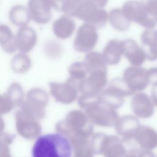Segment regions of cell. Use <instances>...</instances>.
Listing matches in <instances>:
<instances>
[{
  "label": "cell",
  "mask_w": 157,
  "mask_h": 157,
  "mask_svg": "<svg viewBox=\"0 0 157 157\" xmlns=\"http://www.w3.org/2000/svg\"><path fill=\"white\" fill-rule=\"evenodd\" d=\"M83 62L89 72L96 69H107V64L102 53L97 52L91 51L87 53Z\"/></svg>",
  "instance_id": "21"
},
{
  "label": "cell",
  "mask_w": 157,
  "mask_h": 157,
  "mask_svg": "<svg viewBox=\"0 0 157 157\" xmlns=\"http://www.w3.org/2000/svg\"><path fill=\"white\" fill-rule=\"evenodd\" d=\"M93 25L84 23L78 29L74 41L75 50L80 53H89L98 43L99 35Z\"/></svg>",
  "instance_id": "4"
},
{
  "label": "cell",
  "mask_w": 157,
  "mask_h": 157,
  "mask_svg": "<svg viewBox=\"0 0 157 157\" xmlns=\"http://www.w3.org/2000/svg\"><path fill=\"white\" fill-rule=\"evenodd\" d=\"M31 66V60L27 53L21 52L17 53L10 61V67L16 74H25L30 69Z\"/></svg>",
  "instance_id": "19"
},
{
  "label": "cell",
  "mask_w": 157,
  "mask_h": 157,
  "mask_svg": "<svg viewBox=\"0 0 157 157\" xmlns=\"http://www.w3.org/2000/svg\"><path fill=\"white\" fill-rule=\"evenodd\" d=\"M151 98L155 106L157 107V85L152 86L151 90Z\"/></svg>",
  "instance_id": "25"
},
{
  "label": "cell",
  "mask_w": 157,
  "mask_h": 157,
  "mask_svg": "<svg viewBox=\"0 0 157 157\" xmlns=\"http://www.w3.org/2000/svg\"><path fill=\"white\" fill-rule=\"evenodd\" d=\"M147 71L150 84L152 86L157 85V67H152Z\"/></svg>",
  "instance_id": "24"
},
{
  "label": "cell",
  "mask_w": 157,
  "mask_h": 157,
  "mask_svg": "<svg viewBox=\"0 0 157 157\" xmlns=\"http://www.w3.org/2000/svg\"><path fill=\"white\" fill-rule=\"evenodd\" d=\"M72 17L91 24L96 28L103 27L109 20V14L90 0H85L75 9Z\"/></svg>",
  "instance_id": "2"
},
{
  "label": "cell",
  "mask_w": 157,
  "mask_h": 157,
  "mask_svg": "<svg viewBox=\"0 0 157 157\" xmlns=\"http://www.w3.org/2000/svg\"><path fill=\"white\" fill-rule=\"evenodd\" d=\"M0 44L6 53L12 54L17 50L15 36L11 29L5 24L0 25Z\"/></svg>",
  "instance_id": "17"
},
{
  "label": "cell",
  "mask_w": 157,
  "mask_h": 157,
  "mask_svg": "<svg viewBox=\"0 0 157 157\" xmlns=\"http://www.w3.org/2000/svg\"><path fill=\"white\" fill-rule=\"evenodd\" d=\"M140 157H156L153 151H145L141 155Z\"/></svg>",
  "instance_id": "27"
},
{
  "label": "cell",
  "mask_w": 157,
  "mask_h": 157,
  "mask_svg": "<svg viewBox=\"0 0 157 157\" xmlns=\"http://www.w3.org/2000/svg\"><path fill=\"white\" fill-rule=\"evenodd\" d=\"M37 36L34 29L28 26L20 27L15 36V44L17 50L28 53L36 45Z\"/></svg>",
  "instance_id": "7"
},
{
  "label": "cell",
  "mask_w": 157,
  "mask_h": 157,
  "mask_svg": "<svg viewBox=\"0 0 157 157\" xmlns=\"http://www.w3.org/2000/svg\"><path fill=\"white\" fill-rule=\"evenodd\" d=\"M72 147L61 133H49L39 137L32 148L33 157H72Z\"/></svg>",
  "instance_id": "1"
},
{
  "label": "cell",
  "mask_w": 157,
  "mask_h": 157,
  "mask_svg": "<svg viewBox=\"0 0 157 157\" xmlns=\"http://www.w3.org/2000/svg\"><path fill=\"white\" fill-rule=\"evenodd\" d=\"M69 77L67 81L75 86H78L86 78L89 71L84 62L77 61L73 63L69 68Z\"/></svg>",
  "instance_id": "15"
},
{
  "label": "cell",
  "mask_w": 157,
  "mask_h": 157,
  "mask_svg": "<svg viewBox=\"0 0 157 157\" xmlns=\"http://www.w3.org/2000/svg\"><path fill=\"white\" fill-rule=\"evenodd\" d=\"M138 140L145 151H153L157 148V131L153 128H142L138 135Z\"/></svg>",
  "instance_id": "16"
},
{
  "label": "cell",
  "mask_w": 157,
  "mask_h": 157,
  "mask_svg": "<svg viewBox=\"0 0 157 157\" xmlns=\"http://www.w3.org/2000/svg\"><path fill=\"white\" fill-rule=\"evenodd\" d=\"M123 54V41L116 39L109 40L102 52V57L108 65H116L119 63Z\"/></svg>",
  "instance_id": "10"
},
{
  "label": "cell",
  "mask_w": 157,
  "mask_h": 157,
  "mask_svg": "<svg viewBox=\"0 0 157 157\" xmlns=\"http://www.w3.org/2000/svg\"><path fill=\"white\" fill-rule=\"evenodd\" d=\"M149 15L157 22V0H142Z\"/></svg>",
  "instance_id": "23"
},
{
  "label": "cell",
  "mask_w": 157,
  "mask_h": 157,
  "mask_svg": "<svg viewBox=\"0 0 157 157\" xmlns=\"http://www.w3.org/2000/svg\"><path fill=\"white\" fill-rule=\"evenodd\" d=\"M101 8L104 7L107 4L108 0H90Z\"/></svg>",
  "instance_id": "26"
},
{
  "label": "cell",
  "mask_w": 157,
  "mask_h": 157,
  "mask_svg": "<svg viewBox=\"0 0 157 157\" xmlns=\"http://www.w3.org/2000/svg\"><path fill=\"white\" fill-rule=\"evenodd\" d=\"M75 29V21L71 16L63 15L57 18L52 25V30L55 36L60 39L70 37Z\"/></svg>",
  "instance_id": "11"
},
{
  "label": "cell",
  "mask_w": 157,
  "mask_h": 157,
  "mask_svg": "<svg viewBox=\"0 0 157 157\" xmlns=\"http://www.w3.org/2000/svg\"><path fill=\"white\" fill-rule=\"evenodd\" d=\"M122 78L132 93L142 91L150 84L148 71L141 66L128 67L123 72Z\"/></svg>",
  "instance_id": "5"
},
{
  "label": "cell",
  "mask_w": 157,
  "mask_h": 157,
  "mask_svg": "<svg viewBox=\"0 0 157 157\" xmlns=\"http://www.w3.org/2000/svg\"><path fill=\"white\" fill-rule=\"evenodd\" d=\"M123 41L124 54L129 63L134 66H140L147 59L144 50L140 47L132 39H126Z\"/></svg>",
  "instance_id": "8"
},
{
  "label": "cell",
  "mask_w": 157,
  "mask_h": 157,
  "mask_svg": "<svg viewBox=\"0 0 157 157\" xmlns=\"http://www.w3.org/2000/svg\"><path fill=\"white\" fill-rule=\"evenodd\" d=\"M50 0H29L28 9L31 20L38 24H47L52 18V8Z\"/></svg>",
  "instance_id": "6"
},
{
  "label": "cell",
  "mask_w": 157,
  "mask_h": 157,
  "mask_svg": "<svg viewBox=\"0 0 157 157\" xmlns=\"http://www.w3.org/2000/svg\"><path fill=\"white\" fill-rule=\"evenodd\" d=\"M107 69H96L89 72L86 78L80 84L79 87L85 91H97L107 83Z\"/></svg>",
  "instance_id": "9"
},
{
  "label": "cell",
  "mask_w": 157,
  "mask_h": 157,
  "mask_svg": "<svg viewBox=\"0 0 157 157\" xmlns=\"http://www.w3.org/2000/svg\"><path fill=\"white\" fill-rule=\"evenodd\" d=\"M52 92L59 98H72L75 94V86L69 82L57 83L51 82L50 83Z\"/></svg>",
  "instance_id": "20"
},
{
  "label": "cell",
  "mask_w": 157,
  "mask_h": 157,
  "mask_svg": "<svg viewBox=\"0 0 157 157\" xmlns=\"http://www.w3.org/2000/svg\"><path fill=\"white\" fill-rule=\"evenodd\" d=\"M121 9L125 17L130 22L138 23L146 29H152L157 24L155 19L149 15L142 2L129 0L124 3Z\"/></svg>",
  "instance_id": "3"
},
{
  "label": "cell",
  "mask_w": 157,
  "mask_h": 157,
  "mask_svg": "<svg viewBox=\"0 0 157 157\" xmlns=\"http://www.w3.org/2000/svg\"><path fill=\"white\" fill-rule=\"evenodd\" d=\"M53 8L72 17L75 9L85 0H50Z\"/></svg>",
  "instance_id": "22"
},
{
  "label": "cell",
  "mask_w": 157,
  "mask_h": 157,
  "mask_svg": "<svg viewBox=\"0 0 157 157\" xmlns=\"http://www.w3.org/2000/svg\"><path fill=\"white\" fill-rule=\"evenodd\" d=\"M141 41L144 45L147 59L153 61L157 59V31L145 29L141 34Z\"/></svg>",
  "instance_id": "13"
},
{
  "label": "cell",
  "mask_w": 157,
  "mask_h": 157,
  "mask_svg": "<svg viewBox=\"0 0 157 157\" xmlns=\"http://www.w3.org/2000/svg\"><path fill=\"white\" fill-rule=\"evenodd\" d=\"M9 19L12 25L20 28L27 26L31 18L28 7L18 4L10 9Z\"/></svg>",
  "instance_id": "14"
},
{
  "label": "cell",
  "mask_w": 157,
  "mask_h": 157,
  "mask_svg": "<svg viewBox=\"0 0 157 157\" xmlns=\"http://www.w3.org/2000/svg\"><path fill=\"white\" fill-rule=\"evenodd\" d=\"M135 112L142 118H150L154 114L155 105L151 98L144 93H137L132 99Z\"/></svg>",
  "instance_id": "12"
},
{
  "label": "cell",
  "mask_w": 157,
  "mask_h": 157,
  "mask_svg": "<svg viewBox=\"0 0 157 157\" xmlns=\"http://www.w3.org/2000/svg\"><path fill=\"white\" fill-rule=\"evenodd\" d=\"M109 21L114 29L119 31H127L131 25L120 8H115L109 12Z\"/></svg>",
  "instance_id": "18"
}]
</instances>
